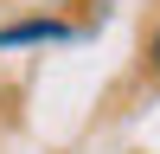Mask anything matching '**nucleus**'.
I'll list each match as a JSON object with an SVG mask.
<instances>
[{"label": "nucleus", "instance_id": "f257e3e1", "mask_svg": "<svg viewBox=\"0 0 160 154\" xmlns=\"http://www.w3.org/2000/svg\"><path fill=\"white\" fill-rule=\"evenodd\" d=\"M58 38H71L64 19H19V26L0 32V51H13V45H58Z\"/></svg>", "mask_w": 160, "mask_h": 154}, {"label": "nucleus", "instance_id": "f03ea898", "mask_svg": "<svg viewBox=\"0 0 160 154\" xmlns=\"http://www.w3.org/2000/svg\"><path fill=\"white\" fill-rule=\"evenodd\" d=\"M148 71L160 77V26H154V38H148Z\"/></svg>", "mask_w": 160, "mask_h": 154}]
</instances>
